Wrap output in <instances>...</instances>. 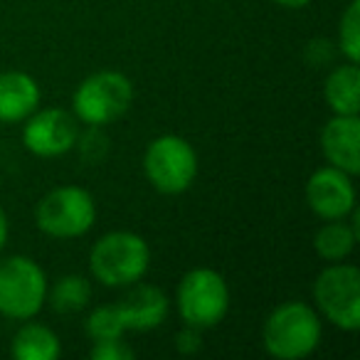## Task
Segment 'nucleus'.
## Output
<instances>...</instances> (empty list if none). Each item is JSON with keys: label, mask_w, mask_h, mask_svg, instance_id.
Segmentation results:
<instances>
[{"label": "nucleus", "mask_w": 360, "mask_h": 360, "mask_svg": "<svg viewBox=\"0 0 360 360\" xmlns=\"http://www.w3.org/2000/svg\"><path fill=\"white\" fill-rule=\"evenodd\" d=\"M321 319L319 311L304 301H284L279 304L262 326L264 350L276 360H301L309 358L321 343Z\"/></svg>", "instance_id": "f257e3e1"}, {"label": "nucleus", "mask_w": 360, "mask_h": 360, "mask_svg": "<svg viewBox=\"0 0 360 360\" xmlns=\"http://www.w3.org/2000/svg\"><path fill=\"white\" fill-rule=\"evenodd\" d=\"M150 266L148 242L129 230L101 235L89 252V271L109 289H126L146 276Z\"/></svg>", "instance_id": "f03ea898"}, {"label": "nucleus", "mask_w": 360, "mask_h": 360, "mask_svg": "<svg viewBox=\"0 0 360 360\" xmlns=\"http://www.w3.org/2000/svg\"><path fill=\"white\" fill-rule=\"evenodd\" d=\"M134 104V84L126 75L114 70L94 72L72 94V109L79 124L101 129L119 121Z\"/></svg>", "instance_id": "7ed1b4c3"}, {"label": "nucleus", "mask_w": 360, "mask_h": 360, "mask_svg": "<svg viewBox=\"0 0 360 360\" xmlns=\"http://www.w3.org/2000/svg\"><path fill=\"white\" fill-rule=\"evenodd\" d=\"M175 306L186 326L193 328H215L230 311V286L220 271L210 266L191 269L178 284Z\"/></svg>", "instance_id": "20e7f679"}, {"label": "nucleus", "mask_w": 360, "mask_h": 360, "mask_svg": "<svg viewBox=\"0 0 360 360\" xmlns=\"http://www.w3.org/2000/svg\"><path fill=\"white\" fill-rule=\"evenodd\" d=\"M47 274L35 259L22 255L0 259V316L30 321L47 301Z\"/></svg>", "instance_id": "39448f33"}, {"label": "nucleus", "mask_w": 360, "mask_h": 360, "mask_svg": "<svg viewBox=\"0 0 360 360\" xmlns=\"http://www.w3.org/2000/svg\"><path fill=\"white\" fill-rule=\"evenodd\" d=\"M96 222V202L79 186H60L50 191L35 207V225L52 240L84 237Z\"/></svg>", "instance_id": "423d86ee"}, {"label": "nucleus", "mask_w": 360, "mask_h": 360, "mask_svg": "<svg viewBox=\"0 0 360 360\" xmlns=\"http://www.w3.org/2000/svg\"><path fill=\"white\" fill-rule=\"evenodd\" d=\"M143 173L163 195H180L198 178V153L183 136L163 134L146 146Z\"/></svg>", "instance_id": "0eeeda50"}, {"label": "nucleus", "mask_w": 360, "mask_h": 360, "mask_svg": "<svg viewBox=\"0 0 360 360\" xmlns=\"http://www.w3.org/2000/svg\"><path fill=\"white\" fill-rule=\"evenodd\" d=\"M314 301L326 321L340 330L360 328V271L353 264L330 262L314 281Z\"/></svg>", "instance_id": "6e6552de"}, {"label": "nucleus", "mask_w": 360, "mask_h": 360, "mask_svg": "<svg viewBox=\"0 0 360 360\" xmlns=\"http://www.w3.org/2000/svg\"><path fill=\"white\" fill-rule=\"evenodd\" d=\"M79 141V121L65 109H40L25 119L22 143L37 158H57L72 150Z\"/></svg>", "instance_id": "1a4fd4ad"}, {"label": "nucleus", "mask_w": 360, "mask_h": 360, "mask_svg": "<svg viewBox=\"0 0 360 360\" xmlns=\"http://www.w3.org/2000/svg\"><path fill=\"white\" fill-rule=\"evenodd\" d=\"M306 202L321 220H345L355 210L353 175L333 165H321L306 180Z\"/></svg>", "instance_id": "9d476101"}, {"label": "nucleus", "mask_w": 360, "mask_h": 360, "mask_svg": "<svg viewBox=\"0 0 360 360\" xmlns=\"http://www.w3.org/2000/svg\"><path fill=\"white\" fill-rule=\"evenodd\" d=\"M126 289L129 291L116 301L124 330H153L168 319L170 299L163 289L143 281H136Z\"/></svg>", "instance_id": "9b49d317"}, {"label": "nucleus", "mask_w": 360, "mask_h": 360, "mask_svg": "<svg viewBox=\"0 0 360 360\" xmlns=\"http://www.w3.org/2000/svg\"><path fill=\"white\" fill-rule=\"evenodd\" d=\"M321 150L328 165L360 173V119L358 114H333L321 131Z\"/></svg>", "instance_id": "f8f14e48"}, {"label": "nucleus", "mask_w": 360, "mask_h": 360, "mask_svg": "<svg viewBox=\"0 0 360 360\" xmlns=\"http://www.w3.org/2000/svg\"><path fill=\"white\" fill-rule=\"evenodd\" d=\"M40 84L25 72H0V124H20L40 106Z\"/></svg>", "instance_id": "ddd939ff"}, {"label": "nucleus", "mask_w": 360, "mask_h": 360, "mask_svg": "<svg viewBox=\"0 0 360 360\" xmlns=\"http://www.w3.org/2000/svg\"><path fill=\"white\" fill-rule=\"evenodd\" d=\"M326 104L333 114H358L360 111V70L355 62H345L328 72L323 82Z\"/></svg>", "instance_id": "4468645a"}, {"label": "nucleus", "mask_w": 360, "mask_h": 360, "mask_svg": "<svg viewBox=\"0 0 360 360\" xmlns=\"http://www.w3.org/2000/svg\"><path fill=\"white\" fill-rule=\"evenodd\" d=\"M11 353L18 360H57L62 353V345L55 330L42 323H32L30 319L22 321L18 333L13 335Z\"/></svg>", "instance_id": "2eb2a0df"}, {"label": "nucleus", "mask_w": 360, "mask_h": 360, "mask_svg": "<svg viewBox=\"0 0 360 360\" xmlns=\"http://www.w3.org/2000/svg\"><path fill=\"white\" fill-rule=\"evenodd\" d=\"M358 242V212L353 210V222L326 220L314 235V252L326 262H343Z\"/></svg>", "instance_id": "dca6fc26"}, {"label": "nucleus", "mask_w": 360, "mask_h": 360, "mask_svg": "<svg viewBox=\"0 0 360 360\" xmlns=\"http://www.w3.org/2000/svg\"><path fill=\"white\" fill-rule=\"evenodd\" d=\"M91 299V284L82 274H65L47 286V301L57 314H77L86 309Z\"/></svg>", "instance_id": "f3484780"}, {"label": "nucleus", "mask_w": 360, "mask_h": 360, "mask_svg": "<svg viewBox=\"0 0 360 360\" xmlns=\"http://www.w3.org/2000/svg\"><path fill=\"white\" fill-rule=\"evenodd\" d=\"M338 47L348 62L360 60V0H350L338 22Z\"/></svg>", "instance_id": "a211bd4d"}, {"label": "nucleus", "mask_w": 360, "mask_h": 360, "mask_svg": "<svg viewBox=\"0 0 360 360\" xmlns=\"http://www.w3.org/2000/svg\"><path fill=\"white\" fill-rule=\"evenodd\" d=\"M86 335H89L94 343H99V340L124 338V323H121L116 304L96 306V309L86 316Z\"/></svg>", "instance_id": "6ab92c4d"}, {"label": "nucleus", "mask_w": 360, "mask_h": 360, "mask_svg": "<svg viewBox=\"0 0 360 360\" xmlns=\"http://www.w3.org/2000/svg\"><path fill=\"white\" fill-rule=\"evenodd\" d=\"M134 348L124 338L99 340L91 348V360H134Z\"/></svg>", "instance_id": "aec40b11"}, {"label": "nucleus", "mask_w": 360, "mask_h": 360, "mask_svg": "<svg viewBox=\"0 0 360 360\" xmlns=\"http://www.w3.org/2000/svg\"><path fill=\"white\" fill-rule=\"evenodd\" d=\"M202 348V340H200V328H193V326H186V328L180 330L175 335V350L183 355H193Z\"/></svg>", "instance_id": "412c9836"}, {"label": "nucleus", "mask_w": 360, "mask_h": 360, "mask_svg": "<svg viewBox=\"0 0 360 360\" xmlns=\"http://www.w3.org/2000/svg\"><path fill=\"white\" fill-rule=\"evenodd\" d=\"M8 235H11V225H8V215H6V210H3V205H0V252L6 250V245H8Z\"/></svg>", "instance_id": "4be33fe9"}, {"label": "nucleus", "mask_w": 360, "mask_h": 360, "mask_svg": "<svg viewBox=\"0 0 360 360\" xmlns=\"http://www.w3.org/2000/svg\"><path fill=\"white\" fill-rule=\"evenodd\" d=\"M276 6L281 8H289V11H299V8H306L311 3V0H274Z\"/></svg>", "instance_id": "5701e85b"}]
</instances>
